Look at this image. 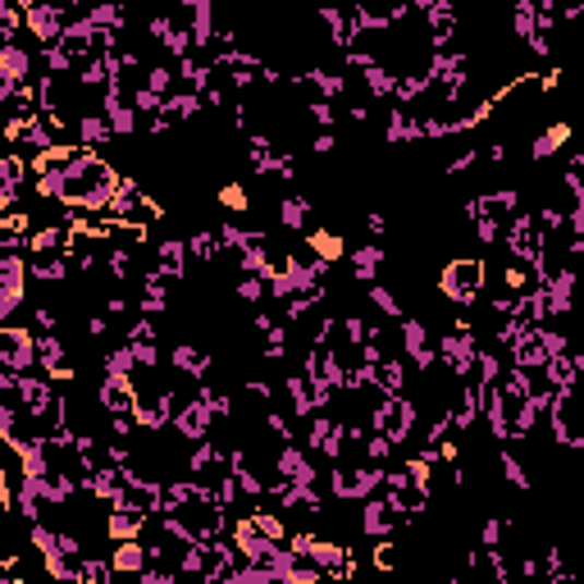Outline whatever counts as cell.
<instances>
[{
	"label": "cell",
	"instance_id": "6da1fadb",
	"mask_svg": "<svg viewBox=\"0 0 584 584\" xmlns=\"http://www.w3.org/2000/svg\"><path fill=\"white\" fill-rule=\"evenodd\" d=\"M123 179L129 174H119L100 151H79V160L69 165V179H64V206L83 215H106L115 206Z\"/></svg>",
	"mask_w": 584,
	"mask_h": 584
},
{
	"label": "cell",
	"instance_id": "7a4b0ae2",
	"mask_svg": "<svg viewBox=\"0 0 584 584\" xmlns=\"http://www.w3.org/2000/svg\"><path fill=\"white\" fill-rule=\"evenodd\" d=\"M485 284H489V265H485V257H470V251L452 257L439 270V297L448 301V307H456V311L475 307V301L485 297Z\"/></svg>",
	"mask_w": 584,
	"mask_h": 584
},
{
	"label": "cell",
	"instance_id": "3957f363",
	"mask_svg": "<svg viewBox=\"0 0 584 584\" xmlns=\"http://www.w3.org/2000/svg\"><path fill=\"white\" fill-rule=\"evenodd\" d=\"M0 370H14V374H37V329H19L5 324L0 329Z\"/></svg>",
	"mask_w": 584,
	"mask_h": 584
},
{
	"label": "cell",
	"instance_id": "277c9868",
	"mask_svg": "<svg viewBox=\"0 0 584 584\" xmlns=\"http://www.w3.org/2000/svg\"><path fill=\"white\" fill-rule=\"evenodd\" d=\"M64 28H69V10H60V5L28 10V37H33V46H60Z\"/></svg>",
	"mask_w": 584,
	"mask_h": 584
},
{
	"label": "cell",
	"instance_id": "5b68a950",
	"mask_svg": "<svg viewBox=\"0 0 584 584\" xmlns=\"http://www.w3.org/2000/svg\"><path fill=\"white\" fill-rule=\"evenodd\" d=\"M567 142H575V123L571 119H548L544 129L535 133V142H529V165H544L552 160L557 151H562Z\"/></svg>",
	"mask_w": 584,
	"mask_h": 584
},
{
	"label": "cell",
	"instance_id": "8992f818",
	"mask_svg": "<svg viewBox=\"0 0 584 584\" xmlns=\"http://www.w3.org/2000/svg\"><path fill=\"white\" fill-rule=\"evenodd\" d=\"M384 265H389V251L379 247V242H361L357 251H347V270H351V284H361V288L379 284V274H384Z\"/></svg>",
	"mask_w": 584,
	"mask_h": 584
},
{
	"label": "cell",
	"instance_id": "52a82bcc",
	"mask_svg": "<svg viewBox=\"0 0 584 584\" xmlns=\"http://www.w3.org/2000/svg\"><path fill=\"white\" fill-rule=\"evenodd\" d=\"M169 366L183 370V374H192V379H211L215 357H211L206 347H196V343H174V347H169Z\"/></svg>",
	"mask_w": 584,
	"mask_h": 584
},
{
	"label": "cell",
	"instance_id": "ba28073f",
	"mask_svg": "<svg viewBox=\"0 0 584 584\" xmlns=\"http://www.w3.org/2000/svg\"><path fill=\"white\" fill-rule=\"evenodd\" d=\"M307 247L315 251L320 261H329V265L347 261V242H343L338 228H307Z\"/></svg>",
	"mask_w": 584,
	"mask_h": 584
},
{
	"label": "cell",
	"instance_id": "9c48e42d",
	"mask_svg": "<svg viewBox=\"0 0 584 584\" xmlns=\"http://www.w3.org/2000/svg\"><path fill=\"white\" fill-rule=\"evenodd\" d=\"M188 257H192V247L183 238H160L156 242V270H165V274L188 278Z\"/></svg>",
	"mask_w": 584,
	"mask_h": 584
},
{
	"label": "cell",
	"instance_id": "30bf717a",
	"mask_svg": "<svg viewBox=\"0 0 584 584\" xmlns=\"http://www.w3.org/2000/svg\"><path fill=\"white\" fill-rule=\"evenodd\" d=\"M370 562L374 571H402L406 567V544L397 535H384V539H374V552H370Z\"/></svg>",
	"mask_w": 584,
	"mask_h": 584
},
{
	"label": "cell",
	"instance_id": "8fae6325",
	"mask_svg": "<svg viewBox=\"0 0 584 584\" xmlns=\"http://www.w3.org/2000/svg\"><path fill=\"white\" fill-rule=\"evenodd\" d=\"M219 211H228V215H251V206H257V196H251L242 183H234V179H228V183H219Z\"/></svg>",
	"mask_w": 584,
	"mask_h": 584
},
{
	"label": "cell",
	"instance_id": "7c38bea8",
	"mask_svg": "<svg viewBox=\"0 0 584 584\" xmlns=\"http://www.w3.org/2000/svg\"><path fill=\"white\" fill-rule=\"evenodd\" d=\"M498 466H502V479L516 493H535V479H529V470H525V462H521L516 452H498Z\"/></svg>",
	"mask_w": 584,
	"mask_h": 584
}]
</instances>
